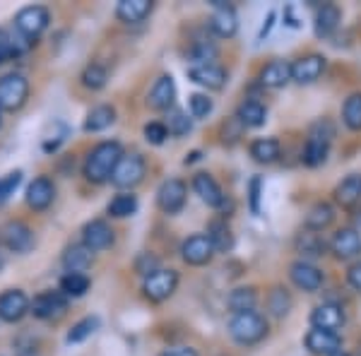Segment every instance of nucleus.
Instances as JSON below:
<instances>
[{"instance_id":"nucleus-1","label":"nucleus","mask_w":361,"mask_h":356,"mask_svg":"<svg viewBox=\"0 0 361 356\" xmlns=\"http://www.w3.org/2000/svg\"><path fill=\"white\" fill-rule=\"evenodd\" d=\"M123 154H126L123 147H121V142H116V140L99 142L97 147H92V152L85 159V166H82L85 180L94 185H102V183H106V180H111L114 168Z\"/></svg>"},{"instance_id":"nucleus-2","label":"nucleus","mask_w":361,"mask_h":356,"mask_svg":"<svg viewBox=\"0 0 361 356\" xmlns=\"http://www.w3.org/2000/svg\"><path fill=\"white\" fill-rule=\"evenodd\" d=\"M229 335L238 344H255L267 335V318L258 311L236 313L229 320Z\"/></svg>"},{"instance_id":"nucleus-3","label":"nucleus","mask_w":361,"mask_h":356,"mask_svg":"<svg viewBox=\"0 0 361 356\" xmlns=\"http://www.w3.org/2000/svg\"><path fill=\"white\" fill-rule=\"evenodd\" d=\"M13 22H15L17 37H22L25 42L34 44L46 29H49L51 13H49V8H44V5H27V8H22L20 13L15 15Z\"/></svg>"},{"instance_id":"nucleus-4","label":"nucleus","mask_w":361,"mask_h":356,"mask_svg":"<svg viewBox=\"0 0 361 356\" xmlns=\"http://www.w3.org/2000/svg\"><path fill=\"white\" fill-rule=\"evenodd\" d=\"M335 137V130L328 121H318V123L311 125V133L306 137V145H304V164L316 168L328 159V152H330V142Z\"/></svg>"},{"instance_id":"nucleus-5","label":"nucleus","mask_w":361,"mask_h":356,"mask_svg":"<svg viewBox=\"0 0 361 356\" xmlns=\"http://www.w3.org/2000/svg\"><path fill=\"white\" fill-rule=\"evenodd\" d=\"M145 173H147V161H145V156L137 154V152H130V154L121 156V161L116 164L111 173V183L118 190H133L145 180Z\"/></svg>"},{"instance_id":"nucleus-6","label":"nucleus","mask_w":361,"mask_h":356,"mask_svg":"<svg viewBox=\"0 0 361 356\" xmlns=\"http://www.w3.org/2000/svg\"><path fill=\"white\" fill-rule=\"evenodd\" d=\"M0 246L10 253L25 255L37 246V236H34L32 226L22 219H8L5 224H0Z\"/></svg>"},{"instance_id":"nucleus-7","label":"nucleus","mask_w":361,"mask_h":356,"mask_svg":"<svg viewBox=\"0 0 361 356\" xmlns=\"http://www.w3.org/2000/svg\"><path fill=\"white\" fill-rule=\"evenodd\" d=\"M178 289V272L176 270H164L159 267L154 274L145 277L142 282V296L152 303H164L176 294Z\"/></svg>"},{"instance_id":"nucleus-8","label":"nucleus","mask_w":361,"mask_h":356,"mask_svg":"<svg viewBox=\"0 0 361 356\" xmlns=\"http://www.w3.org/2000/svg\"><path fill=\"white\" fill-rule=\"evenodd\" d=\"M29 99V80L20 73H10L0 78V109L20 111Z\"/></svg>"},{"instance_id":"nucleus-9","label":"nucleus","mask_w":361,"mask_h":356,"mask_svg":"<svg viewBox=\"0 0 361 356\" xmlns=\"http://www.w3.org/2000/svg\"><path fill=\"white\" fill-rule=\"evenodd\" d=\"M29 313L37 320H46V323H54V320H61L63 315L68 313V299L61 294V291H42L32 299V308Z\"/></svg>"},{"instance_id":"nucleus-10","label":"nucleus","mask_w":361,"mask_h":356,"mask_svg":"<svg viewBox=\"0 0 361 356\" xmlns=\"http://www.w3.org/2000/svg\"><path fill=\"white\" fill-rule=\"evenodd\" d=\"M188 200V185L180 178H166L157 190V205L164 214H178Z\"/></svg>"},{"instance_id":"nucleus-11","label":"nucleus","mask_w":361,"mask_h":356,"mask_svg":"<svg viewBox=\"0 0 361 356\" xmlns=\"http://www.w3.org/2000/svg\"><path fill=\"white\" fill-rule=\"evenodd\" d=\"M214 253H217V250H214L207 233H193V236H188L180 243V258H183L185 265L202 267V265H207V262H212Z\"/></svg>"},{"instance_id":"nucleus-12","label":"nucleus","mask_w":361,"mask_h":356,"mask_svg":"<svg viewBox=\"0 0 361 356\" xmlns=\"http://www.w3.org/2000/svg\"><path fill=\"white\" fill-rule=\"evenodd\" d=\"M56 200V183L49 176H37L25 190V202L34 212H46Z\"/></svg>"},{"instance_id":"nucleus-13","label":"nucleus","mask_w":361,"mask_h":356,"mask_svg":"<svg viewBox=\"0 0 361 356\" xmlns=\"http://www.w3.org/2000/svg\"><path fill=\"white\" fill-rule=\"evenodd\" d=\"M32 299L22 289H8L0 294V320L3 323H20L25 315H29Z\"/></svg>"},{"instance_id":"nucleus-14","label":"nucleus","mask_w":361,"mask_h":356,"mask_svg":"<svg viewBox=\"0 0 361 356\" xmlns=\"http://www.w3.org/2000/svg\"><path fill=\"white\" fill-rule=\"evenodd\" d=\"M214 5V13L209 15L207 27L212 34H217L219 39H231L238 29V17L236 10L231 5H226L224 0H212Z\"/></svg>"},{"instance_id":"nucleus-15","label":"nucleus","mask_w":361,"mask_h":356,"mask_svg":"<svg viewBox=\"0 0 361 356\" xmlns=\"http://www.w3.org/2000/svg\"><path fill=\"white\" fill-rule=\"evenodd\" d=\"M114 241H116V233L106 219H92L82 226V243L92 253L111 248Z\"/></svg>"},{"instance_id":"nucleus-16","label":"nucleus","mask_w":361,"mask_h":356,"mask_svg":"<svg viewBox=\"0 0 361 356\" xmlns=\"http://www.w3.org/2000/svg\"><path fill=\"white\" fill-rule=\"evenodd\" d=\"M325 68H328V61L320 54H308V56L296 58L292 63V82L296 85L316 82V80H320V75L325 73Z\"/></svg>"},{"instance_id":"nucleus-17","label":"nucleus","mask_w":361,"mask_h":356,"mask_svg":"<svg viewBox=\"0 0 361 356\" xmlns=\"http://www.w3.org/2000/svg\"><path fill=\"white\" fill-rule=\"evenodd\" d=\"M289 279L296 289L306 291V294H313L323 287V272L318 270L316 265H311L308 260H296L289 265Z\"/></svg>"},{"instance_id":"nucleus-18","label":"nucleus","mask_w":361,"mask_h":356,"mask_svg":"<svg viewBox=\"0 0 361 356\" xmlns=\"http://www.w3.org/2000/svg\"><path fill=\"white\" fill-rule=\"evenodd\" d=\"M176 102V82L171 75H159L147 94V106L152 111H171Z\"/></svg>"},{"instance_id":"nucleus-19","label":"nucleus","mask_w":361,"mask_h":356,"mask_svg":"<svg viewBox=\"0 0 361 356\" xmlns=\"http://www.w3.org/2000/svg\"><path fill=\"white\" fill-rule=\"evenodd\" d=\"M347 323L345 308L337 306V303H320L311 311V325L318 330H328V332H337L342 330V325Z\"/></svg>"},{"instance_id":"nucleus-20","label":"nucleus","mask_w":361,"mask_h":356,"mask_svg":"<svg viewBox=\"0 0 361 356\" xmlns=\"http://www.w3.org/2000/svg\"><path fill=\"white\" fill-rule=\"evenodd\" d=\"M304 344L311 354L316 356H333L335 352L342 349V340L337 332H328V330H318V328H311L306 332L304 337Z\"/></svg>"},{"instance_id":"nucleus-21","label":"nucleus","mask_w":361,"mask_h":356,"mask_svg":"<svg viewBox=\"0 0 361 356\" xmlns=\"http://www.w3.org/2000/svg\"><path fill=\"white\" fill-rule=\"evenodd\" d=\"M188 80L205 90H222L226 85V70L217 63H202V66L188 68Z\"/></svg>"},{"instance_id":"nucleus-22","label":"nucleus","mask_w":361,"mask_h":356,"mask_svg":"<svg viewBox=\"0 0 361 356\" xmlns=\"http://www.w3.org/2000/svg\"><path fill=\"white\" fill-rule=\"evenodd\" d=\"M193 190H195V195L200 197L202 202H205V205H209V207H224L226 195H224L222 185L214 180L212 173H205V171L195 173V176H193Z\"/></svg>"},{"instance_id":"nucleus-23","label":"nucleus","mask_w":361,"mask_h":356,"mask_svg":"<svg viewBox=\"0 0 361 356\" xmlns=\"http://www.w3.org/2000/svg\"><path fill=\"white\" fill-rule=\"evenodd\" d=\"M330 250L335 253L337 260H352L361 253V233L357 229H340L335 231L333 241H330Z\"/></svg>"},{"instance_id":"nucleus-24","label":"nucleus","mask_w":361,"mask_h":356,"mask_svg":"<svg viewBox=\"0 0 361 356\" xmlns=\"http://www.w3.org/2000/svg\"><path fill=\"white\" fill-rule=\"evenodd\" d=\"M61 262H63V267H66V272L85 274L92 267V262H94V253H92L85 243H73V246H68L63 250Z\"/></svg>"},{"instance_id":"nucleus-25","label":"nucleus","mask_w":361,"mask_h":356,"mask_svg":"<svg viewBox=\"0 0 361 356\" xmlns=\"http://www.w3.org/2000/svg\"><path fill=\"white\" fill-rule=\"evenodd\" d=\"M333 197L337 205L345 209L357 207L361 202V173H349L347 178H342L340 183H337Z\"/></svg>"},{"instance_id":"nucleus-26","label":"nucleus","mask_w":361,"mask_h":356,"mask_svg":"<svg viewBox=\"0 0 361 356\" xmlns=\"http://www.w3.org/2000/svg\"><path fill=\"white\" fill-rule=\"evenodd\" d=\"M260 85L267 90H279V87L292 82V63L284 61H270L260 70Z\"/></svg>"},{"instance_id":"nucleus-27","label":"nucleus","mask_w":361,"mask_h":356,"mask_svg":"<svg viewBox=\"0 0 361 356\" xmlns=\"http://www.w3.org/2000/svg\"><path fill=\"white\" fill-rule=\"evenodd\" d=\"M152 8H154L152 0H121L116 5V17L123 25H140L145 17H149Z\"/></svg>"},{"instance_id":"nucleus-28","label":"nucleus","mask_w":361,"mask_h":356,"mask_svg":"<svg viewBox=\"0 0 361 356\" xmlns=\"http://www.w3.org/2000/svg\"><path fill=\"white\" fill-rule=\"evenodd\" d=\"M236 118L241 121L243 128H260L267 121V109L258 99H243L236 109Z\"/></svg>"},{"instance_id":"nucleus-29","label":"nucleus","mask_w":361,"mask_h":356,"mask_svg":"<svg viewBox=\"0 0 361 356\" xmlns=\"http://www.w3.org/2000/svg\"><path fill=\"white\" fill-rule=\"evenodd\" d=\"M294 248H296V253L301 255V260H306V258H323V255H325V241L320 238L318 231H311V229L301 231L299 236H296Z\"/></svg>"},{"instance_id":"nucleus-30","label":"nucleus","mask_w":361,"mask_h":356,"mask_svg":"<svg viewBox=\"0 0 361 356\" xmlns=\"http://www.w3.org/2000/svg\"><path fill=\"white\" fill-rule=\"evenodd\" d=\"M207 236L217 253H229V250L234 248V233H231V226L226 224V219H222V217L209 221Z\"/></svg>"},{"instance_id":"nucleus-31","label":"nucleus","mask_w":361,"mask_h":356,"mask_svg":"<svg viewBox=\"0 0 361 356\" xmlns=\"http://www.w3.org/2000/svg\"><path fill=\"white\" fill-rule=\"evenodd\" d=\"M282 154V145L275 137H258L250 142V156L258 164H275Z\"/></svg>"},{"instance_id":"nucleus-32","label":"nucleus","mask_w":361,"mask_h":356,"mask_svg":"<svg viewBox=\"0 0 361 356\" xmlns=\"http://www.w3.org/2000/svg\"><path fill=\"white\" fill-rule=\"evenodd\" d=\"M116 123V109L111 104H99L87 113L85 118V133H102Z\"/></svg>"},{"instance_id":"nucleus-33","label":"nucleus","mask_w":361,"mask_h":356,"mask_svg":"<svg viewBox=\"0 0 361 356\" xmlns=\"http://www.w3.org/2000/svg\"><path fill=\"white\" fill-rule=\"evenodd\" d=\"M340 20H342V13H340L337 5H333V3L323 5V8L316 13V22H313V27H316V37H320V39L330 37V34L340 27Z\"/></svg>"},{"instance_id":"nucleus-34","label":"nucleus","mask_w":361,"mask_h":356,"mask_svg":"<svg viewBox=\"0 0 361 356\" xmlns=\"http://www.w3.org/2000/svg\"><path fill=\"white\" fill-rule=\"evenodd\" d=\"M92 279L87 274H75V272H66L61 277V284H58V291H61L66 299H82V296L90 291Z\"/></svg>"},{"instance_id":"nucleus-35","label":"nucleus","mask_w":361,"mask_h":356,"mask_svg":"<svg viewBox=\"0 0 361 356\" xmlns=\"http://www.w3.org/2000/svg\"><path fill=\"white\" fill-rule=\"evenodd\" d=\"M335 221V207L330 205V202H316L311 209L306 212V229H311V231H323V229H328L330 224Z\"/></svg>"},{"instance_id":"nucleus-36","label":"nucleus","mask_w":361,"mask_h":356,"mask_svg":"<svg viewBox=\"0 0 361 356\" xmlns=\"http://www.w3.org/2000/svg\"><path fill=\"white\" fill-rule=\"evenodd\" d=\"M137 207H140L137 195H133V192H118V195L111 197V202H109L106 214L111 219H128L137 212Z\"/></svg>"},{"instance_id":"nucleus-37","label":"nucleus","mask_w":361,"mask_h":356,"mask_svg":"<svg viewBox=\"0 0 361 356\" xmlns=\"http://www.w3.org/2000/svg\"><path fill=\"white\" fill-rule=\"evenodd\" d=\"M255 303H258V291L253 287H238L229 294L226 299V306H229L231 313H246V311H255Z\"/></svg>"},{"instance_id":"nucleus-38","label":"nucleus","mask_w":361,"mask_h":356,"mask_svg":"<svg viewBox=\"0 0 361 356\" xmlns=\"http://www.w3.org/2000/svg\"><path fill=\"white\" fill-rule=\"evenodd\" d=\"M166 130L171 137H185L190 130H193V118H190L185 111L180 109H171L166 111V121H164Z\"/></svg>"},{"instance_id":"nucleus-39","label":"nucleus","mask_w":361,"mask_h":356,"mask_svg":"<svg viewBox=\"0 0 361 356\" xmlns=\"http://www.w3.org/2000/svg\"><path fill=\"white\" fill-rule=\"evenodd\" d=\"M106 82H109V70L104 66H99V63H90V66L82 70V75H80V85L90 92L104 90Z\"/></svg>"},{"instance_id":"nucleus-40","label":"nucleus","mask_w":361,"mask_h":356,"mask_svg":"<svg viewBox=\"0 0 361 356\" xmlns=\"http://www.w3.org/2000/svg\"><path fill=\"white\" fill-rule=\"evenodd\" d=\"M99 325H102L99 315H87V318L78 320V323H75L73 328L68 330L66 342H68V344H80V342H85L87 337H92V335H94V332L99 330Z\"/></svg>"},{"instance_id":"nucleus-41","label":"nucleus","mask_w":361,"mask_h":356,"mask_svg":"<svg viewBox=\"0 0 361 356\" xmlns=\"http://www.w3.org/2000/svg\"><path fill=\"white\" fill-rule=\"evenodd\" d=\"M267 311H270L272 318H284L289 311H292V296L284 287H275L267 294Z\"/></svg>"},{"instance_id":"nucleus-42","label":"nucleus","mask_w":361,"mask_h":356,"mask_svg":"<svg viewBox=\"0 0 361 356\" xmlns=\"http://www.w3.org/2000/svg\"><path fill=\"white\" fill-rule=\"evenodd\" d=\"M342 121L349 130H361V92H354L345 99V106H342Z\"/></svg>"},{"instance_id":"nucleus-43","label":"nucleus","mask_w":361,"mask_h":356,"mask_svg":"<svg viewBox=\"0 0 361 356\" xmlns=\"http://www.w3.org/2000/svg\"><path fill=\"white\" fill-rule=\"evenodd\" d=\"M20 42H25V39L17 37V42H15V37H10V34L5 32V29H0V66H3V63H8L10 58L25 54L27 46H25V44H20ZM27 44H29V42H27Z\"/></svg>"},{"instance_id":"nucleus-44","label":"nucleus","mask_w":361,"mask_h":356,"mask_svg":"<svg viewBox=\"0 0 361 356\" xmlns=\"http://www.w3.org/2000/svg\"><path fill=\"white\" fill-rule=\"evenodd\" d=\"M214 56H217V46L207 39H195L193 46L188 49V58L195 63V66H202V63H212Z\"/></svg>"},{"instance_id":"nucleus-45","label":"nucleus","mask_w":361,"mask_h":356,"mask_svg":"<svg viewBox=\"0 0 361 356\" xmlns=\"http://www.w3.org/2000/svg\"><path fill=\"white\" fill-rule=\"evenodd\" d=\"M188 109H190V118L202 121L214 111V102L207 94H190L188 97Z\"/></svg>"},{"instance_id":"nucleus-46","label":"nucleus","mask_w":361,"mask_h":356,"mask_svg":"<svg viewBox=\"0 0 361 356\" xmlns=\"http://www.w3.org/2000/svg\"><path fill=\"white\" fill-rule=\"evenodd\" d=\"M142 135L147 140L149 145H154V147H159V145L166 142L169 137V130L164 123H159V121H152V123H147L142 128Z\"/></svg>"},{"instance_id":"nucleus-47","label":"nucleus","mask_w":361,"mask_h":356,"mask_svg":"<svg viewBox=\"0 0 361 356\" xmlns=\"http://www.w3.org/2000/svg\"><path fill=\"white\" fill-rule=\"evenodd\" d=\"M260 195H263V178L253 176L248 183V205L253 214H260Z\"/></svg>"},{"instance_id":"nucleus-48","label":"nucleus","mask_w":361,"mask_h":356,"mask_svg":"<svg viewBox=\"0 0 361 356\" xmlns=\"http://www.w3.org/2000/svg\"><path fill=\"white\" fill-rule=\"evenodd\" d=\"M159 270V260L154 258V255L149 253H142L140 258L135 260V272L142 274V277H149V274H154Z\"/></svg>"},{"instance_id":"nucleus-49","label":"nucleus","mask_w":361,"mask_h":356,"mask_svg":"<svg viewBox=\"0 0 361 356\" xmlns=\"http://www.w3.org/2000/svg\"><path fill=\"white\" fill-rule=\"evenodd\" d=\"M347 282H349V287H352L354 291H359V294H361V260H357L354 265H349Z\"/></svg>"},{"instance_id":"nucleus-50","label":"nucleus","mask_w":361,"mask_h":356,"mask_svg":"<svg viewBox=\"0 0 361 356\" xmlns=\"http://www.w3.org/2000/svg\"><path fill=\"white\" fill-rule=\"evenodd\" d=\"M275 17H277V13L275 10H270L267 13V20H265V25H263V29H260V34H258V42H263V39L270 34V29H272V25H275Z\"/></svg>"},{"instance_id":"nucleus-51","label":"nucleus","mask_w":361,"mask_h":356,"mask_svg":"<svg viewBox=\"0 0 361 356\" xmlns=\"http://www.w3.org/2000/svg\"><path fill=\"white\" fill-rule=\"evenodd\" d=\"M161 356H197V352L193 347H178V349H169Z\"/></svg>"},{"instance_id":"nucleus-52","label":"nucleus","mask_w":361,"mask_h":356,"mask_svg":"<svg viewBox=\"0 0 361 356\" xmlns=\"http://www.w3.org/2000/svg\"><path fill=\"white\" fill-rule=\"evenodd\" d=\"M197 159H200V152H193V154L185 159V164H193V161H197Z\"/></svg>"},{"instance_id":"nucleus-53","label":"nucleus","mask_w":361,"mask_h":356,"mask_svg":"<svg viewBox=\"0 0 361 356\" xmlns=\"http://www.w3.org/2000/svg\"><path fill=\"white\" fill-rule=\"evenodd\" d=\"M3 267H5V255L0 253V270H3Z\"/></svg>"},{"instance_id":"nucleus-54","label":"nucleus","mask_w":361,"mask_h":356,"mask_svg":"<svg viewBox=\"0 0 361 356\" xmlns=\"http://www.w3.org/2000/svg\"><path fill=\"white\" fill-rule=\"evenodd\" d=\"M333 356H349V354H347V352H342V349H340V352H335Z\"/></svg>"},{"instance_id":"nucleus-55","label":"nucleus","mask_w":361,"mask_h":356,"mask_svg":"<svg viewBox=\"0 0 361 356\" xmlns=\"http://www.w3.org/2000/svg\"><path fill=\"white\" fill-rule=\"evenodd\" d=\"M0 113H3V109H0Z\"/></svg>"}]
</instances>
